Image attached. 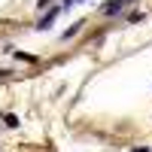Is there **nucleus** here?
<instances>
[{"label":"nucleus","instance_id":"f03ea898","mask_svg":"<svg viewBox=\"0 0 152 152\" xmlns=\"http://www.w3.org/2000/svg\"><path fill=\"white\" fill-rule=\"evenodd\" d=\"M122 3H125V0H113V3L104 6V12H107V15H113V12H119V9H122Z\"/></svg>","mask_w":152,"mask_h":152},{"label":"nucleus","instance_id":"20e7f679","mask_svg":"<svg viewBox=\"0 0 152 152\" xmlns=\"http://www.w3.org/2000/svg\"><path fill=\"white\" fill-rule=\"evenodd\" d=\"M40 6H49V0H40Z\"/></svg>","mask_w":152,"mask_h":152},{"label":"nucleus","instance_id":"7ed1b4c3","mask_svg":"<svg viewBox=\"0 0 152 152\" xmlns=\"http://www.w3.org/2000/svg\"><path fill=\"white\" fill-rule=\"evenodd\" d=\"M131 152H149V149H146V146H137V149H131Z\"/></svg>","mask_w":152,"mask_h":152},{"label":"nucleus","instance_id":"39448f33","mask_svg":"<svg viewBox=\"0 0 152 152\" xmlns=\"http://www.w3.org/2000/svg\"><path fill=\"white\" fill-rule=\"evenodd\" d=\"M73 3H82V0H73Z\"/></svg>","mask_w":152,"mask_h":152},{"label":"nucleus","instance_id":"f257e3e1","mask_svg":"<svg viewBox=\"0 0 152 152\" xmlns=\"http://www.w3.org/2000/svg\"><path fill=\"white\" fill-rule=\"evenodd\" d=\"M55 15H58V6H55V9H49V12H46V15H43V21H40V24H37V28H49V24H52V21H55Z\"/></svg>","mask_w":152,"mask_h":152}]
</instances>
